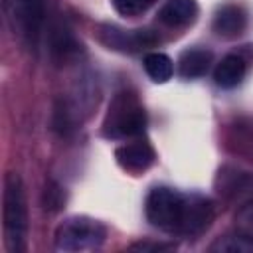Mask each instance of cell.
Returning a JSON list of instances; mask_svg holds the SVG:
<instances>
[{
	"instance_id": "6da1fadb",
	"label": "cell",
	"mask_w": 253,
	"mask_h": 253,
	"mask_svg": "<svg viewBox=\"0 0 253 253\" xmlns=\"http://www.w3.org/2000/svg\"><path fill=\"white\" fill-rule=\"evenodd\" d=\"M144 213L152 227L180 237L204 233L213 219V202L200 194H184L176 188L156 186L144 202Z\"/></svg>"
},
{
	"instance_id": "7a4b0ae2",
	"label": "cell",
	"mask_w": 253,
	"mask_h": 253,
	"mask_svg": "<svg viewBox=\"0 0 253 253\" xmlns=\"http://www.w3.org/2000/svg\"><path fill=\"white\" fill-rule=\"evenodd\" d=\"M144 126L146 113L136 93L126 89L115 93L103 121V134L113 140H126L140 136L144 132Z\"/></svg>"
},
{
	"instance_id": "3957f363",
	"label": "cell",
	"mask_w": 253,
	"mask_h": 253,
	"mask_svg": "<svg viewBox=\"0 0 253 253\" xmlns=\"http://www.w3.org/2000/svg\"><path fill=\"white\" fill-rule=\"evenodd\" d=\"M2 204H4L2 215H4L6 247L14 253H20L26 249V239H28V202H26L24 182L14 172H10L4 178Z\"/></svg>"
},
{
	"instance_id": "277c9868",
	"label": "cell",
	"mask_w": 253,
	"mask_h": 253,
	"mask_svg": "<svg viewBox=\"0 0 253 253\" xmlns=\"http://www.w3.org/2000/svg\"><path fill=\"white\" fill-rule=\"evenodd\" d=\"M105 239H107V227L99 219L87 215H71L63 219L53 233L55 249L67 253L95 251L105 243Z\"/></svg>"
},
{
	"instance_id": "5b68a950",
	"label": "cell",
	"mask_w": 253,
	"mask_h": 253,
	"mask_svg": "<svg viewBox=\"0 0 253 253\" xmlns=\"http://www.w3.org/2000/svg\"><path fill=\"white\" fill-rule=\"evenodd\" d=\"M2 10L12 36L34 49L45 20V0H2Z\"/></svg>"
},
{
	"instance_id": "8992f818",
	"label": "cell",
	"mask_w": 253,
	"mask_h": 253,
	"mask_svg": "<svg viewBox=\"0 0 253 253\" xmlns=\"http://www.w3.org/2000/svg\"><path fill=\"white\" fill-rule=\"evenodd\" d=\"M99 40L117 51H140L156 43V38L148 30H121L117 26H101Z\"/></svg>"
},
{
	"instance_id": "52a82bcc",
	"label": "cell",
	"mask_w": 253,
	"mask_h": 253,
	"mask_svg": "<svg viewBox=\"0 0 253 253\" xmlns=\"http://www.w3.org/2000/svg\"><path fill=\"white\" fill-rule=\"evenodd\" d=\"M115 158L123 170L130 174H142L154 164L156 152L148 140L134 136L130 142H125L115 150Z\"/></svg>"
},
{
	"instance_id": "ba28073f",
	"label": "cell",
	"mask_w": 253,
	"mask_h": 253,
	"mask_svg": "<svg viewBox=\"0 0 253 253\" xmlns=\"http://www.w3.org/2000/svg\"><path fill=\"white\" fill-rule=\"evenodd\" d=\"M247 28V14L237 4H225L221 6L213 16V32L219 38L233 40L239 38Z\"/></svg>"
},
{
	"instance_id": "9c48e42d",
	"label": "cell",
	"mask_w": 253,
	"mask_h": 253,
	"mask_svg": "<svg viewBox=\"0 0 253 253\" xmlns=\"http://www.w3.org/2000/svg\"><path fill=\"white\" fill-rule=\"evenodd\" d=\"M198 18L196 0H166L158 10L160 24L168 28H184Z\"/></svg>"
},
{
	"instance_id": "30bf717a",
	"label": "cell",
	"mask_w": 253,
	"mask_h": 253,
	"mask_svg": "<svg viewBox=\"0 0 253 253\" xmlns=\"http://www.w3.org/2000/svg\"><path fill=\"white\" fill-rule=\"evenodd\" d=\"M245 75H247V61L239 53H227L213 69L215 85L221 89L237 87L245 79Z\"/></svg>"
},
{
	"instance_id": "8fae6325",
	"label": "cell",
	"mask_w": 253,
	"mask_h": 253,
	"mask_svg": "<svg viewBox=\"0 0 253 253\" xmlns=\"http://www.w3.org/2000/svg\"><path fill=\"white\" fill-rule=\"evenodd\" d=\"M211 51L210 49H204V47H192V49H186L180 59H178V69H180V75L184 79H198V77H204L211 65Z\"/></svg>"
},
{
	"instance_id": "7c38bea8",
	"label": "cell",
	"mask_w": 253,
	"mask_h": 253,
	"mask_svg": "<svg viewBox=\"0 0 253 253\" xmlns=\"http://www.w3.org/2000/svg\"><path fill=\"white\" fill-rule=\"evenodd\" d=\"M144 71L154 83H166L174 75V61L162 51H150L144 55Z\"/></svg>"
},
{
	"instance_id": "4fadbf2b",
	"label": "cell",
	"mask_w": 253,
	"mask_h": 253,
	"mask_svg": "<svg viewBox=\"0 0 253 253\" xmlns=\"http://www.w3.org/2000/svg\"><path fill=\"white\" fill-rule=\"evenodd\" d=\"M233 227H235V233L237 235H241V237H245L247 241L253 243V200H247L235 211Z\"/></svg>"
},
{
	"instance_id": "5bb4252c",
	"label": "cell",
	"mask_w": 253,
	"mask_h": 253,
	"mask_svg": "<svg viewBox=\"0 0 253 253\" xmlns=\"http://www.w3.org/2000/svg\"><path fill=\"white\" fill-rule=\"evenodd\" d=\"M210 251H219V253H245V251H253V243L235 233V235H225V237L215 239L210 245Z\"/></svg>"
},
{
	"instance_id": "9a60e30c",
	"label": "cell",
	"mask_w": 253,
	"mask_h": 253,
	"mask_svg": "<svg viewBox=\"0 0 253 253\" xmlns=\"http://www.w3.org/2000/svg\"><path fill=\"white\" fill-rule=\"evenodd\" d=\"M156 0H111L113 8L117 14L125 16V18H134L140 16L142 12H146Z\"/></svg>"
}]
</instances>
